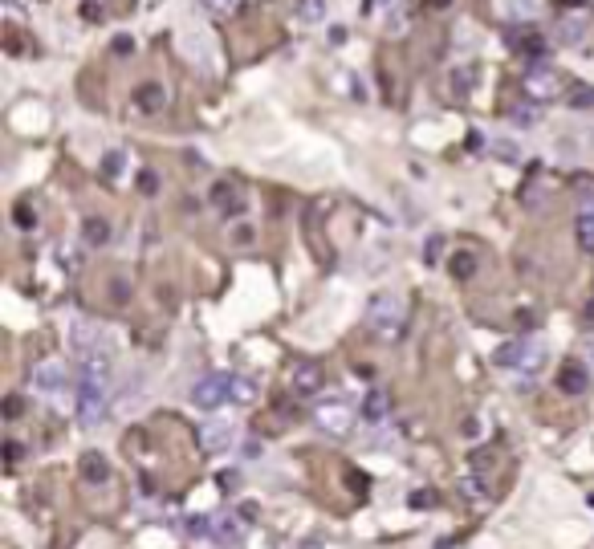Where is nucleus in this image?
<instances>
[{
    "mask_svg": "<svg viewBox=\"0 0 594 549\" xmlns=\"http://www.w3.org/2000/svg\"><path fill=\"white\" fill-rule=\"evenodd\" d=\"M106 395H110V378H106V358L82 354V387H78V420L86 427H94L106 411Z\"/></svg>",
    "mask_w": 594,
    "mask_h": 549,
    "instance_id": "f257e3e1",
    "label": "nucleus"
},
{
    "mask_svg": "<svg viewBox=\"0 0 594 549\" xmlns=\"http://www.w3.org/2000/svg\"><path fill=\"white\" fill-rule=\"evenodd\" d=\"M366 325L383 334V338H399L403 334V301L395 293H379L371 306H366Z\"/></svg>",
    "mask_w": 594,
    "mask_h": 549,
    "instance_id": "f03ea898",
    "label": "nucleus"
},
{
    "mask_svg": "<svg viewBox=\"0 0 594 549\" xmlns=\"http://www.w3.org/2000/svg\"><path fill=\"white\" fill-rule=\"evenodd\" d=\"M232 399V378L228 374H208V378H199L196 387H192V403L204 407V411H216L220 403H228Z\"/></svg>",
    "mask_w": 594,
    "mask_h": 549,
    "instance_id": "7ed1b4c3",
    "label": "nucleus"
},
{
    "mask_svg": "<svg viewBox=\"0 0 594 549\" xmlns=\"http://www.w3.org/2000/svg\"><path fill=\"white\" fill-rule=\"evenodd\" d=\"M521 86H525V94L533 98V102H542V98H554L561 90V78L554 74V69H545V65H529L525 78H521Z\"/></svg>",
    "mask_w": 594,
    "mask_h": 549,
    "instance_id": "20e7f679",
    "label": "nucleus"
},
{
    "mask_svg": "<svg viewBox=\"0 0 594 549\" xmlns=\"http://www.w3.org/2000/svg\"><path fill=\"white\" fill-rule=\"evenodd\" d=\"M496 362H501V366H525V371H537V366H542V346L509 342V346L496 350Z\"/></svg>",
    "mask_w": 594,
    "mask_h": 549,
    "instance_id": "39448f33",
    "label": "nucleus"
},
{
    "mask_svg": "<svg viewBox=\"0 0 594 549\" xmlns=\"http://www.w3.org/2000/svg\"><path fill=\"white\" fill-rule=\"evenodd\" d=\"M322 383H326V374H322L318 362H297L293 371H289V387H293V395H314Z\"/></svg>",
    "mask_w": 594,
    "mask_h": 549,
    "instance_id": "423d86ee",
    "label": "nucleus"
},
{
    "mask_svg": "<svg viewBox=\"0 0 594 549\" xmlns=\"http://www.w3.org/2000/svg\"><path fill=\"white\" fill-rule=\"evenodd\" d=\"M578 248L582 253H594V192H586L578 200Z\"/></svg>",
    "mask_w": 594,
    "mask_h": 549,
    "instance_id": "0eeeda50",
    "label": "nucleus"
},
{
    "mask_svg": "<svg viewBox=\"0 0 594 549\" xmlns=\"http://www.w3.org/2000/svg\"><path fill=\"white\" fill-rule=\"evenodd\" d=\"M318 427H322V432H330V436H346V432H350V411L342 403L322 407V411H318Z\"/></svg>",
    "mask_w": 594,
    "mask_h": 549,
    "instance_id": "6e6552de",
    "label": "nucleus"
},
{
    "mask_svg": "<svg viewBox=\"0 0 594 549\" xmlns=\"http://www.w3.org/2000/svg\"><path fill=\"white\" fill-rule=\"evenodd\" d=\"M586 383H590V374H586V366L582 362H566L558 371V387L566 391V395H582L586 391Z\"/></svg>",
    "mask_w": 594,
    "mask_h": 549,
    "instance_id": "1a4fd4ad",
    "label": "nucleus"
},
{
    "mask_svg": "<svg viewBox=\"0 0 594 549\" xmlns=\"http://www.w3.org/2000/svg\"><path fill=\"white\" fill-rule=\"evenodd\" d=\"M212 200H216V208L224 212V216H240V212H245V195L236 192L232 183H216Z\"/></svg>",
    "mask_w": 594,
    "mask_h": 549,
    "instance_id": "9d476101",
    "label": "nucleus"
},
{
    "mask_svg": "<svg viewBox=\"0 0 594 549\" xmlns=\"http://www.w3.org/2000/svg\"><path fill=\"white\" fill-rule=\"evenodd\" d=\"M387 411H391L387 391H383V387L366 391V399H363V420H366V423H383V420H387Z\"/></svg>",
    "mask_w": 594,
    "mask_h": 549,
    "instance_id": "9b49d317",
    "label": "nucleus"
},
{
    "mask_svg": "<svg viewBox=\"0 0 594 549\" xmlns=\"http://www.w3.org/2000/svg\"><path fill=\"white\" fill-rule=\"evenodd\" d=\"M199 439H204V448H208V452H224L232 439H236V432H232V423H212V427H204V432H199Z\"/></svg>",
    "mask_w": 594,
    "mask_h": 549,
    "instance_id": "f8f14e48",
    "label": "nucleus"
},
{
    "mask_svg": "<svg viewBox=\"0 0 594 549\" xmlns=\"http://www.w3.org/2000/svg\"><path fill=\"white\" fill-rule=\"evenodd\" d=\"M586 25H590V16H586V13L561 16V21H558V41H566V45H578V41H582V33H586Z\"/></svg>",
    "mask_w": 594,
    "mask_h": 549,
    "instance_id": "ddd939ff",
    "label": "nucleus"
},
{
    "mask_svg": "<svg viewBox=\"0 0 594 549\" xmlns=\"http://www.w3.org/2000/svg\"><path fill=\"white\" fill-rule=\"evenodd\" d=\"M134 106H139V110H147V114H159L167 106V90H163V86H155V81H147V86L134 94Z\"/></svg>",
    "mask_w": 594,
    "mask_h": 549,
    "instance_id": "4468645a",
    "label": "nucleus"
},
{
    "mask_svg": "<svg viewBox=\"0 0 594 549\" xmlns=\"http://www.w3.org/2000/svg\"><path fill=\"white\" fill-rule=\"evenodd\" d=\"M66 383V366L62 362H41L33 371V387H41V391H57Z\"/></svg>",
    "mask_w": 594,
    "mask_h": 549,
    "instance_id": "2eb2a0df",
    "label": "nucleus"
},
{
    "mask_svg": "<svg viewBox=\"0 0 594 549\" xmlns=\"http://www.w3.org/2000/svg\"><path fill=\"white\" fill-rule=\"evenodd\" d=\"M82 236H86V244H90V248H98V244L110 241V224H106L102 216H90V220H86V228H82Z\"/></svg>",
    "mask_w": 594,
    "mask_h": 549,
    "instance_id": "dca6fc26",
    "label": "nucleus"
},
{
    "mask_svg": "<svg viewBox=\"0 0 594 549\" xmlns=\"http://www.w3.org/2000/svg\"><path fill=\"white\" fill-rule=\"evenodd\" d=\"M82 472H86V480H106V476H110V468H106V460H102L98 452L82 456Z\"/></svg>",
    "mask_w": 594,
    "mask_h": 549,
    "instance_id": "f3484780",
    "label": "nucleus"
},
{
    "mask_svg": "<svg viewBox=\"0 0 594 549\" xmlns=\"http://www.w3.org/2000/svg\"><path fill=\"white\" fill-rule=\"evenodd\" d=\"M537 106H533V102H517V106H513V122H517V127H533V122H537Z\"/></svg>",
    "mask_w": 594,
    "mask_h": 549,
    "instance_id": "a211bd4d",
    "label": "nucleus"
},
{
    "mask_svg": "<svg viewBox=\"0 0 594 549\" xmlns=\"http://www.w3.org/2000/svg\"><path fill=\"white\" fill-rule=\"evenodd\" d=\"M452 273L456 277H472L477 273V257H472V253H460V257L452 260Z\"/></svg>",
    "mask_w": 594,
    "mask_h": 549,
    "instance_id": "6ab92c4d",
    "label": "nucleus"
},
{
    "mask_svg": "<svg viewBox=\"0 0 594 549\" xmlns=\"http://www.w3.org/2000/svg\"><path fill=\"white\" fill-rule=\"evenodd\" d=\"M232 399L236 403H252V383L248 378H232Z\"/></svg>",
    "mask_w": 594,
    "mask_h": 549,
    "instance_id": "aec40b11",
    "label": "nucleus"
},
{
    "mask_svg": "<svg viewBox=\"0 0 594 549\" xmlns=\"http://www.w3.org/2000/svg\"><path fill=\"white\" fill-rule=\"evenodd\" d=\"M301 16L305 21H322L326 16V0H301Z\"/></svg>",
    "mask_w": 594,
    "mask_h": 549,
    "instance_id": "412c9836",
    "label": "nucleus"
},
{
    "mask_svg": "<svg viewBox=\"0 0 594 549\" xmlns=\"http://www.w3.org/2000/svg\"><path fill=\"white\" fill-rule=\"evenodd\" d=\"M37 224V212L29 204H17V228H33Z\"/></svg>",
    "mask_w": 594,
    "mask_h": 549,
    "instance_id": "4be33fe9",
    "label": "nucleus"
},
{
    "mask_svg": "<svg viewBox=\"0 0 594 549\" xmlns=\"http://www.w3.org/2000/svg\"><path fill=\"white\" fill-rule=\"evenodd\" d=\"M468 86H472V69H460V74H452V90H456V94H468Z\"/></svg>",
    "mask_w": 594,
    "mask_h": 549,
    "instance_id": "5701e85b",
    "label": "nucleus"
},
{
    "mask_svg": "<svg viewBox=\"0 0 594 549\" xmlns=\"http://www.w3.org/2000/svg\"><path fill=\"white\" fill-rule=\"evenodd\" d=\"M102 171H106V175H118V171H122V151H110V155L102 159Z\"/></svg>",
    "mask_w": 594,
    "mask_h": 549,
    "instance_id": "b1692460",
    "label": "nucleus"
},
{
    "mask_svg": "<svg viewBox=\"0 0 594 549\" xmlns=\"http://www.w3.org/2000/svg\"><path fill=\"white\" fill-rule=\"evenodd\" d=\"M199 4H204V8H212V13H232L240 0H199Z\"/></svg>",
    "mask_w": 594,
    "mask_h": 549,
    "instance_id": "393cba45",
    "label": "nucleus"
},
{
    "mask_svg": "<svg viewBox=\"0 0 594 549\" xmlns=\"http://www.w3.org/2000/svg\"><path fill=\"white\" fill-rule=\"evenodd\" d=\"M570 106H594V90H590V86H586V90H574Z\"/></svg>",
    "mask_w": 594,
    "mask_h": 549,
    "instance_id": "a878e982",
    "label": "nucleus"
},
{
    "mask_svg": "<svg viewBox=\"0 0 594 549\" xmlns=\"http://www.w3.org/2000/svg\"><path fill=\"white\" fill-rule=\"evenodd\" d=\"M440 248H444V241H440V236H431V241H428V257H424V260L436 265V260H440Z\"/></svg>",
    "mask_w": 594,
    "mask_h": 549,
    "instance_id": "bb28decb",
    "label": "nucleus"
},
{
    "mask_svg": "<svg viewBox=\"0 0 594 549\" xmlns=\"http://www.w3.org/2000/svg\"><path fill=\"white\" fill-rule=\"evenodd\" d=\"M155 187H159V179H155V175H151V171H143V175H139V192H155Z\"/></svg>",
    "mask_w": 594,
    "mask_h": 549,
    "instance_id": "cd10ccee",
    "label": "nucleus"
},
{
    "mask_svg": "<svg viewBox=\"0 0 594 549\" xmlns=\"http://www.w3.org/2000/svg\"><path fill=\"white\" fill-rule=\"evenodd\" d=\"M489 151H496V155H505V159H517V151H513V143H489Z\"/></svg>",
    "mask_w": 594,
    "mask_h": 549,
    "instance_id": "c85d7f7f",
    "label": "nucleus"
},
{
    "mask_svg": "<svg viewBox=\"0 0 594 549\" xmlns=\"http://www.w3.org/2000/svg\"><path fill=\"white\" fill-rule=\"evenodd\" d=\"M17 411H21V399H17V395H13V399H4V415H17Z\"/></svg>",
    "mask_w": 594,
    "mask_h": 549,
    "instance_id": "c756f323",
    "label": "nucleus"
},
{
    "mask_svg": "<svg viewBox=\"0 0 594 549\" xmlns=\"http://www.w3.org/2000/svg\"><path fill=\"white\" fill-rule=\"evenodd\" d=\"M82 13H86V21H102V8H98V4H86Z\"/></svg>",
    "mask_w": 594,
    "mask_h": 549,
    "instance_id": "7c9ffc66",
    "label": "nucleus"
},
{
    "mask_svg": "<svg viewBox=\"0 0 594 549\" xmlns=\"http://www.w3.org/2000/svg\"><path fill=\"white\" fill-rule=\"evenodd\" d=\"M115 53H131V37H115Z\"/></svg>",
    "mask_w": 594,
    "mask_h": 549,
    "instance_id": "2f4dec72",
    "label": "nucleus"
},
{
    "mask_svg": "<svg viewBox=\"0 0 594 549\" xmlns=\"http://www.w3.org/2000/svg\"><path fill=\"white\" fill-rule=\"evenodd\" d=\"M131 293H127V281H115V301H127Z\"/></svg>",
    "mask_w": 594,
    "mask_h": 549,
    "instance_id": "473e14b6",
    "label": "nucleus"
},
{
    "mask_svg": "<svg viewBox=\"0 0 594 549\" xmlns=\"http://www.w3.org/2000/svg\"><path fill=\"white\" fill-rule=\"evenodd\" d=\"M586 322L594 325V301H590V306H586Z\"/></svg>",
    "mask_w": 594,
    "mask_h": 549,
    "instance_id": "72a5a7b5",
    "label": "nucleus"
},
{
    "mask_svg": "<svg viewBox=\"0 0 594 549\" xmlns=\"http://www.w3.org/2000/svg\"><path fill=\"white\" fill-rule=\"evenodd\" d=\"M431 4H436V8H444V4H448V0H431Z\"/></svg>",
    "mask_w": 594,
    "mask_h": 549,
    "instance_id": "f704fd0d",
    "label": "nucleus"
},
{
    "mask_svg": "<svg viewBox=\"0 0 594 549\" xmlns=\"http://www.w3.org/2000/svg\"><path fill=\"white\" fill-rule=\"evenodd\" d=\"M305 549H318V545H305Z\"/></svg>",
    "mask_w": 594,
    "mask_h": 549,
    "instance_id": "c9c22d12",
    "label": "nucleus"
}]
</instances>
